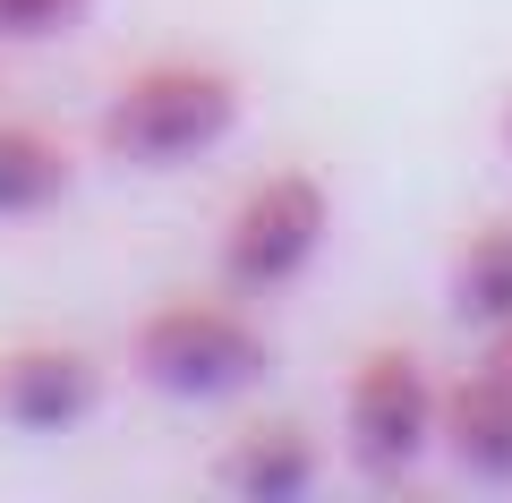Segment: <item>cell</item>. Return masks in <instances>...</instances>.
Listing matches in <instances>:
<instances>
[{
  "label": "cell",
  "instance_id": "obj_12",
  "mask_svg": "<svg viewBox=\"0 0 512 503\" xmlns=\"http://www.w3.org/2000/svg\"><path fill=\"white\" fill-rule=\"evenodd\" d=\"M504 154H512V103H504Z\"/></svg>",
  "mask_w": 512,
  "mask_h": 503
},
{
  "label": "cell",
  "instance_id": "obj_8",
  "mask_svg": "<svg viewBox=\"0 0 512 503\" xmlns=\"http://www.w3.org/2000/svg\"><path fill=\"white\" fill-rule=\"evenodd\" d=\"M60 197H69V145H60L52 128L0 120V222L52 214Z\"/></svg>",
  "mask_w": 512,
  "mask_h": 503
},
{
  "label": "cell",
  "instance_id": "obj_4",
  "mask_svg": "<svg viewBox=\"0 0 512 503\" xmlns=\"http://www.w3.org/2000/svg\"><path fill=\"white\" fill-rule=\"evenodd\" d=\"M325 231H333V197L316 171H274L256 180L248 197L231 205L222 222V282L231 290H282L325 256Z\"/></svg>",
  "mask_w": 512,
  "mask_h": 503
},
{
  "label": "cell",
  "instance_id": "obj_2",
  "mask_svg": "<svg viewBox=\"0 0 512 503\" xmlns=\"http://www.w3.org/2000/svg\"><path fill=\"white\" fill-rule=\"evenodd\" d=\"M128 359H137V376H146L154 393H171V401H231V393H248V384L274 367V350H265V333H256L239 307L180 299V307H154V316L128 333Z\"/></svg>",
  "mask_w": 512,
  "mask_h": 503
},
{
  "label": "cell",
  "instance_id": "obj_6",
  "mask_svg": "<svg viewBox=\"0 0 512 503\" xmlns=\"http://www.w3.org/2000/svg\"><path fill=\"white\" fill-rule=\"evenodd\" d=\"M436 444L453 452L470 478L512 486V376L504 367H478V376L444 384V410H436Z\"/></svg>",
  "mask_w": 512,
  "mask_h": 503
},
{
  "label": "cell",
  "instance_id": "obj_3",
  "mask_svg": "<svg viewBox=\"0 0 512 503\" xmlns=\"http://www.w3.org/2000/svg\"><path fill=\"white\" fill-rule=\"evenodd\" d=\"M436 376H427L410 350H367L342 384V435H350V461L367 469L376 486H402L410 469L427 461L436 444Z\"/></svg>",
  "mask_w": 512,
  "mask_h": 503
},
{
  "label": "cell",
  "instance_id": "obj_7",
  "mask_svg": "<svg viewBox=\"0 0 512 503\" xmlns=\"http://www.w3.org/2000/svg\"><path fill=\"white\" fill-rule=\"evenodd\" d=\"M316 444L299 427H282V418H265V427H248L231 452L214 461V486L222 495H239V503H299L316 486Z\"/></svg>",
  "mask_w": 512,
  "mask_h": 503
},
{
  "label": "cell",
  "instance_id": "obj_9",
  "mask_svg": "<svg viewBox=\"0 0 512 503\" xmlns=\"http://www.w3.org/2000/svg\"><path fill=\"white\" fill-rule=\"evenodd\" d=\"M453 316L478 324V333H504L512 324V222L470 231V248L453 265Z\"/></svg>",
  "mask_w": 512,
  "mask_h": 503
},
{
  "label": "cell",
  "instance_id": "obj_11",
  "mask_svg": "<svg viewBox=\"0 0 512 503\" xmlns=\"http://www.w3.org/2000/svg\"><path fill=\"white\" fill-rule=\"evenodd\" d=\"M487 359H495V367H504V376H512V324H504V333H495V350H487Z\"/></svg>",
  "mask_w": 512,
  "mask_h": 503
},
{
  "label": "cell",
  "instance_id": "obj_10",
  "mask_svg": "<svg viewBox=\"0 0 512 503\" xmlns=\"http://www.w3.org/2000/svg\"><path fill=\"white\" fill-rule=\"evenodd\" d=\"M94 0H0V43H52L86 18Z\"/></svg>",
  "mask_w": 512,
  "mask_h": 503
},
{
  "label": "cell",
  "instance_id": "obj_5",
  "mask_svg": "<svg viewBox=\"0 0 512 503\" xmlns=\"http://www.w3.org/2000/svg\"><path fill=\"white\" fill-rule=\"evenodd\" d=\"M103 410V376L69 342H18L0 350V427L18 435H69L77 418Z\"/></svg>",
  "mask_w": 512,
  "mask_h": 503
},
{
  "label": "cell",
  "instance_id": "obj_1",
  "mask_svg": "<svg viewBox=\"0 0 512 503\" xmlns=\"http://www.w3.org/2000/svg\"><path fill=\"white\" fill-rule=\"evenodd\" d=\"M239 128V77L214 60H154L137 69L103 111V154L137 162V171H188Z\"/></svg>",
  "mask_w": 512,
  "mask_h": 503
}]
</instances>
